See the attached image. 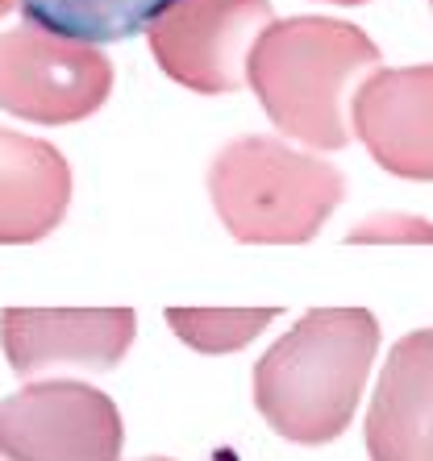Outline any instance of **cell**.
<instances>
[{"instance_id": "ba28073f", "label": "cell", "mask_w": 433, "mask_h": 461, "mask_svg": "<svg viewBox=\"0 0 433 461\" xmlns=\"http://www.w3.org/2000/svg\"><path fill=\"white\" fill-rule=\"evenodd\" d=\"M350 121L388 175L433 183V63L371 71L355 92Z\"/></svg>"}, {"instance_id": "ac0fdd59", "label": "cell", "mask_w": 433, "mask_h": 461, "mask_svg": "<svg viewBox=\"0 0 433 461\" xmlns=\"http://www.w3.org/2000/svg\"><path fill=\"white\" fill-rule=\"evenodd\" d=\"M0 461H5V457H0Z\"/></svg>"}, {"instance_id": "e0dca14e", "label": "cell", "mask_w": 433, "mask_h": 461, "mask_svg": "<svg viewBox=\"0 0 433 461\" xmlns=\"http://www.w3.org/2000/svg\"><path fill=\"white\" fill-rule=\"evenodd\" d=\"M138 461H171V457H138Z\"/></svg>"}, {"instance_id": "8fae6325", "label": "cell", "mask_w": 433, "mask_h": 461, "mask_svg": "<svg viewBox=\"0 0 433 461\" xmlns=\"http://www.w3.org/2000/svg\"><path fill=\"white\" fill-rule=\"evenodd\" d=\"M25 13V25L67 33L79 42H125L134 33H146V25L175 0H17Z\"/></svg>"}, {"instance_id": "5bb4252c", "label": "cell", "mask_w": 433, "mask_h": 461, "mask_svg": "<svg viewBox=\"0 0 433 461\" xmlns=\"http://www.w3.org/2000/svg\"><path fill=\"white\" fill-rule=\"evenodd\" d=\"M421 461H433V429H429V437H425V453H421Z\"/></svg>"}, {"instance_id": "9c48e42d", "label": "cell", "mask_w": 433, "mask_h": 461, "mask_svg": "<svg viewBox=\"0 0 433 461\" xmlns=\"http://www.w3.org/2000/svg\"><path fill=\"white\" fill-rule=\"evenodd\" d=\"M363 429L371 461H421L433 429V329L392 345Z\"/></svg>"}, {"instance_id": "5b68a950", "label": "cell", "mask_w": 433, "mask_h": 461, "mask_svg": "<svg viewBox=\"0 0 433 461\" xmlns=\"http://www.w3.org/2000/svg\"><path fill=\"white\" fill-rule=\"evenodd\" d=\"M121 445L117 403L76 378H46L0 399L5 461H121Z\"/></svg>"}, {"instance_id": "9a60e30c", "label": "cell", "mask_w": 433, "mask_h": 461, "mask_svg": "<svg viewBox=\"0 0 433 461\" xmlns=\"http://www.w3.org/2000/svg\"><path fill=\"white\" fill-rule=\"evenodd\" d=\"M13 5H17V0H0V17H5V13H13Z\"/></svg>"}, {"instance_id": "8992f818", "label": "cell", "mask_w": 433, "mask_h": 461, "mask_svg": "<svg viewBox=\"0 0 433 461\" xmlns=\"http://www.w3.org/2000/svg\"><path fill=\"white\" fill-rule=\"evenodd\" d=\"M271 25V0H175L146 25L154 63L200 96L246 84L250 50Z\"/></svg>"}, {"instance_id": "30bf717a", "label": "cell", "mask_w": 433, "mask_h": 461, "mask_svg": "<svg viewBox=\"0 0 433 461\" xmlns=\"http://www.w3.org/2000/svg\"><path fill=\"white\" fill-rule=\"evenodd\" d=\"M71 167L51 141L0 129V246H30L63 225Z\"/></svg>"}, {"instance_id": "3957f363", "label": "cell", "mask_w": 433, "mask_h": 461, "mask_svg": "<svg viewBox=\"0 0 433 461\" xmlns=\"http://www.w3.org/2000/svg\"><path fill=\"white\" fill-rule=\"evenodd\" d=\"M208 195L234 241L300 246L346 200V179L334 162L292 150L283 138L246 133L216 150Z\"/></svg>"}, {"instance_id": "4fadbf2b", "label": "cell", "mask_w": 433, "mask_h": 461, "mask_svg": "<svg viewBox=\"0 0 433 461\" xmlns=\"http://www.w3.org/2000/svg\"><path fill=\"white\" fill-rule=\"evenodd\" d=\"M346 241L363 246V241H429L433 246V225L421 216H404V212H383L363 221L358 229H350Z\"/></svg>"}, {"instance_id": "7a4b0ae2", "label": "cell", "mask_w": 433, "mask_h": 461, "mask_svg": "<svg viewBox=\"0 0 433 461\" xmlns=\"http://www.w3.org/2000/svg\"><path fill=\"white\" fill-rule=\"evenodd\" d=\"M363 71H379V46L337 17H283L259 33L250 50L246 84L283 138L313 150H342L346 87Z\"/></svg>"}, {"instance_id": "6da1fadb", "label": "cell", "mask_w": 433, "mask_h": 461, "mask_svg": "<svg viewBox=\"0 0 433 461\" xmlns=\"http://www.w3.org/2000/svg\"><path fill=\"white\" fill-rule=\"evenodd\" d=\"M379 349L367 308L304 312L254 366V408L283 440L325 445L350 429Z\"/></svg>"}, {"instance_id": "52a82bcc", "label": "cell", "mask_w": 433, "mask_h": 461, "mask_svg": "<svg viewBox=\"0 0 433 461\" xmlns=\"http://www.w3.org/2000/svg\"><path fill=\"white\" fill-rule=\"evenodd\" d=\"M138 316L130 308H5L0 345L13 375L113 370L130 354Z\"/></svg>"}, {"instance_id": "2e32d148", "label": "cell", "mask_w": 433, "mask_h": 461, "mask_svg": "<svg viewBox=\"0 0 433 461\" xmlns=\"http://www.w3.org/2000/svg\"><path fill=\"white\" fill-rule=\"evenodd\" d=\"M329 5H367V0H329Z\"/></svg>"}, {"instance_id": "277c9868", "label": "cell", "mask_w": 433, "mask_h": 461, "mask_svg": "<svg viewBox=\"0 0 433 461\" xmlns=\"http://www.w3.org/2000/svg\"><path fill=\"white\" fill-rule=\"evenodd\" d=\"M113 92V63L92 42L22 25L0 33V108L33 125L92 117Z\"/></svg>"}, {"instance_id": "7c38bea8", "label": "cell", "mask_w": 433, "mask_h": 461, "mask_svg": "<svg viewBox=\"0 0 433 461\" xmlns=\"http://www.w3.org/2000/svg\"><path fill=\"white\" fill-rule=\"evenodd\" d=\"M275 321V308H167V324L200 354H234Z\"/></svg>"}]
</instances>
